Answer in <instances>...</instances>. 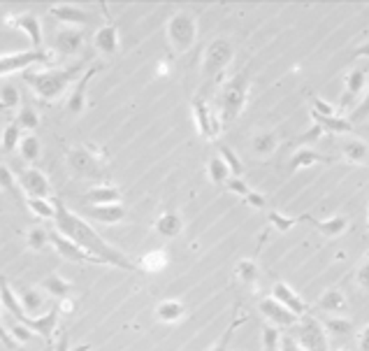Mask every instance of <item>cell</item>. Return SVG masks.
Returning <instances> with one entry per match:
<instances>
[{
    "label": "cell",
    "instance_id": "1",
    "mask_svg": "<svg viewBox=\"0 0 369 351\" xmlns=\"http://www.w3.org/2000/svg\"><path fill=\"white\" fill-rule=\"evenodd\" d=\"M54 223H56V233L68 237L70 242H75L82 251L105 261L109 268L138 270L133 261H128L126 254L119 251L116 246H111L105 237L98 235V230H95L91 223L84 221L77 212H72L70 207L63 205L61 201H54Z\"/></svg>",
    "mask_w": 369,
    "mask_h": 351
},
{
    "label": "cell",
    "instance_id": "2",
    "mask_svg": "<svg viewBox=\"0 0 369 351\" xmlns=\"http://www.w3.org/2000/svg\"><path fill=\"white\" fill-rule=\"evenodd\" d=\"M84 75L82 66H70L63 70H26L21 73L23 82H26L33 93L42 102H56L68 93L70 84L77 82Z\"/></svg>",
    "mask_w": 369,
    "mask_h": 351
},
{
    "label": "cell",
    "instance_id": "3",
    "mask_svg": "<svg viewBox=\"0 0 369 351\" xmlns=\"http://www.w3.org/2000/svg\"><path fill=\"white\" fill-rule=\"evenodd\" d=\"M248 89H251V75L248 70H239L237 75H232L226 84L221 86V98H219V121L223 124H232L235 119H239V114L246 107L248 100Z\"/></svg>",
    "mask_w": 369,
    "mask_h": 351
},
{
    "label": "cell",
    "instance_id": "4",
    "mask_svg": "<svg viewBox=\"0 0 369 351\" xmlns=\"http://www.w3.org/2000/svg\"><path fill=\"white\" fill-rule=\"evenodd\" d=\"M66 161L75 177L95 182L102 174V165L107 163V151L95 145L72 147V149H68Z\"/></svg>",
    "mask_w": 369,
    "mask_h": 351
},
{
    "label": "cell",
    "instance_id": "5",
    "mask_svg": "<svg viewBox=\"0 0 369 351\" xmlns=\"http://www.w3.org/2000/svg\"><path fill=\"white\" fill-rule=\"evenodd\" d=\"M198 40V19L193 12L179 10L167 21V44L174 54H186Z\"/></svg>",
    "mask_w": 369,
    "mask_h": 351
},
{
    "label": "cell",
    "instance_id": "6",
    "mask_svg": "<svg viewBox=\"0 0 369 351\" xmlns=\"http://www.w3.org/2000/svg\"><path fill=\"white\" fill-rule=\"evenodd\" d=\"M54 54L49 49H28V52H14L0 56V77L14 75V73H26L37 63H52Z\"/></svg>",
    "mask_w": 369,
    "mask_h": 351
},
{
    "label": "cell",
    "instance_id": "7",
    "mask_svg": "<svg viewBox=\"0 0 369 351\" xmlns=\"http://www.w3.org/2000/svg\"><path fill=\"white\" fill-rule=\"evenodd\" d=\"M230 63H232V44L226 37H216L205 49L202 73H205V77H216V75H221Z\"/></svg>",
    "mask_w": 369,
    "mask_h": 351
},
{
    "label": "cell",
    "instance_id": "8",
    "mask_svg": "<svg viewBox=\"0 0 369 351\" xmlns=\"http://www.w3.org/2000/svg\"><path fill=\"white\" fill-rule=\"evenodd\" d=\"M190 109H193V119H195V129L200 133V138L212 142L221 135V121L216 119L214 109L210 107L202 95H195L193 102H190Z\"/></svg>",
    "mask_w": 369,
    "mask_h": 351
},
{
    "label": "cell",
    "instance_id": "9",
    "mask_svg": "<svg viewBox=\"0 0 369 351\" xmlns=\"http://www.w3.org/2000/svg\"><path fill=\"white\" fill-rule=\"evenodd\" d=\"M304 351H330L327 349V335L320 328V321L314 316H302L298 321V335H293Z\"/></svg>",
    "mask_w": 369,
    "mask_h": 351
},
{
    "label": "cell",
    "instance_id": "10",
    "mask_svg": "<svg viewBox=\"0 0 369 351\" xmlns=\"http://www.w3.org/2000/svg\"><path fill=\"white\" fill-rule=\"evenodd\" d=\"M367 89V70L365 68H356L351 70L344 79V93L339 100V107H337V117H344V112H349L358 105L360 95Z\"/></svg>",
    "mask_w": 369,
    "mask_h": 351
},
{
    "label": "cell",
    "instance_id": "11",
    "mask_svg": "<svg viewBox=\"0 0 369 351\" xmlns=\"http://www.w3.org/2000/svg\"><path fill=\"white\" fill-rule=\"evenodd\" d=\"M5 23L10 28H17L21 30L23 35H28L30 44H33V49H42V19H40V14L35 12H21V14H7Z\"/></svg>",
    "mask_w": 369,
    "mask_h": 351
},
{
    "label": "cell",
    "instance_id": "12",
    "mask_svg": "<svg viewBox=\"0 0 369 351\" xmlns=\"http://www.w3.org/2000/svg\"><path fill=\"white\" fill-rule=\"evenodd\" d=\"M19 189L26 194L28 198H42V201H52V184L49 177L37 170V167H26L19 174Z\"/></svg>",
    "mask_w": 369,
    "mask_h": 351
},
{
    "label": "cell",
    "instance_id": "13",
    "mask_svg": "<svg viewBox=\"0 0 369 351\" xmlns=\"http://www.w3.org/2000/svg\"><path fill=\"white\" fill-rule=\"evenodd\" d=\"M49 244L54 246V251L59 254L61 258H66L70 263H93V266H107L105 261H100V258L91 256V254L82 251L75 242H70L68 237L59 235L56 230H49Z\"/></svg>",
    "mask_w": 369,
    "mask_h": 351
},
{
    "label": "cell",
    "instance_id": "14",
    "mask_svg": "<svg viewBox=\"0 0 369 351\" xmlns=\"http://www.w3.org/2000/svg\"><path fill=\"white\" fill-rule=\"evenodd\" d=\"M258 309H260V314L270 321V326H274V328H295L300 321L298 316H295L293 312H288L282 302H277L274 298H262L258 302Z\"/></svg>",
    "mask_w": 369,
    "mask_h": 351
},
{
    "label": "cell",
    "instance_id": "15",
    "mask_svg": "<svg viewBox=\"0 0 369 351\" xmlns=\"http://www.w3.org/2000/svg\"><path fill=\"white\" fill-rule=\"evenodd\" d=\"M272 298H274L277 302H282L288 312H293L298 319L309 314L307 300H304L300 293L295 291L293 286H288L286 282H274V286H272Z\"/></svg>",
    "mask_w": 369,
    "mask_h": 351
},
{
    "label": "cell",
    "instance_id": "16",
    "mask_svg": "<svg viewBox=\"0 0 369 351\" xmlns=\"http://www.w3.org/2000/svg\"><path fill=\"white\" fill-rule=\"evenodd\" d=\"M49 14L61 23H66L68 28H77L82 30L84 26L93 21V14L86 12L84 7L79 5H68V3H61V5H52L49 7Z\"/></svg>",
    "mask_w": 369,
    "mask_h": 351
},
{
    "label": "cell",
    "instance_id": "17",
    "mask_svg": "<svg viewBox=\"0 0 369 351\" xmlns=\"http://www.w3.org/2000/svg\"><path fill=\"white\" fill-rule=\"evenodd\" d=\"M59 307H52L49 312L40 314V316H23L21 319V326L23 328H28L33 335H40V338L44 340H52L54 333H56V326H59Z\"/></svg>",
    "mask_w": 369,
    "mask_h": 351
},
{
    "label": "cell",
    "instance_id": "18",
    "mask_svg": "<svg viewBox=\"0 0 369 351\" xmlns=\"http://www.w3.org/2000/svg\"><path fill=\"white\" fill-rule=\"evenodd\" d=\"M123 194L114 184H95L82 196L84 207H98V205H121Z\"/></svg>",
    "mask_w": 369,
    "mask_h": 351
},
{
    "label": "cell",
    "instance_id": "19",
    "mask_svg": "<svg viewBox=\"0 0 369 351\" xmlns=\"http://www.w3.org/2000/svg\"><path fill=\"white\" fill-rule=\"evenodd\" d=\"M93 44L95 49L105 56H114L119 52V30L116 23L111 21L109 14H105V26H100L93 35Z\"/></svg>",
    "mask_w": 369,
    "mask_h": 351
},
{
    "label": "cell",
    "instance_id": "20",
    "mask_svg": "<svg viewBox=\"0 0 369 351\" xmlns=\"http://www.w3.org/2000/svg\"><path fill=\"white\" fill-rule=\"evenodd\" d=\"M98 73V68L91 66L88 70H84V75L77 79L75 89L70 91L68 95V112L72 117H79L82 112L86 109V93H88V82H91V77Z\"/></svg>",
    "mask_w": 369,
    "mask_h": 351
},
{
    "label": "cell",
    "instance_id": "21",
    "mask_svg": "<svg viewBox=\"0 0 369 351\" xmlns=\"http://www.w3.org/2000/svg\"><path fill=\"white\" fill-rule=\"evenodd\" d=\"M304 219L311 221V226H314L325 240H337V237L346 233L351 226L349 217H344V214H334V217H327V219H314V217H304Z\"/></svg>",
    "mask_w": 369,
    "mask_h": 351
},
{
    "label": "cell",
    "instance_id": "22",
    "mask_svg": "<svg viewBox=\"0 0 369 351\" xmlns=\"http://www.w3.org/2000/svg\"><path fill=\"white\" fill-rule=\"evenodd\" d=\"M84 217L105 223V226H114V223H123L126 219V207L123 205H98V207H84ZM79 214V217H82Z\"/></svg>",
    "mask_w": 369,
    "mask_h": 351
},
{
    "label": "cell",
    "instance_id": "23",
    "mask_svg": "<svg viewBox=\"0 0 369 351\" xmlns=\"http://www.w3.org/2000/svg\"><path fill=\"white\" fill-rule=\"evenodd\" d=\"M17 298H19V305H21L23 314L26 316H40L42 314L47 296L37 289V286H21V289L17 291Z\"/></svg>",
    "mask_w": 369,
    "mask_h": 351
},
{
    "label": "cell",
    "instance_id": "24",
    "mask_svg": "<svg viewBox=\"0 0 369 351\" xmlns=\"http://www.w3.org/2000/svg\"><path fill=\"white\" fill-rule=\"evenodd\" d=\"M154 228H156V233H158L160 237L174 240V237L181 235V230H183V219H181L179 212L167 210V212H163V214H160V217L156 219Z\"/></svg>",
    "mask_w": 369,
    "mask_h": 351
},
{
    "label": "cell",
    "instance_id": "25",
    "mask_svg": "<svg viewBox=\"0 0 369 351\" xmlns=\"http://www.w3.org/2000/svg\"><path fill=\"white\" fill-rule=\"evenodd\" d=\"M311 119L318 129H323V133H332V135H353L356 133V124L346 117H318L311 112Z\"/></svg>",
    "mask_w": 369,
    "mask_h": 351
},
{
    "label": "cell",
    "instance_id": "26",
    "mask_svg": "<svg viewBox=\"0 0 369 351\" xmlns=\"http://www.w3.org/2000/svg\"><path fill=\"white\" fill-rule=\"evenodd\" d=\"M167 266H170V254H167V249L160 246V249H151V251L144 254L135 268L142 270V273H147V275H158V273H163Z\"/></svg>",
    "mask_w": 369,
    "mask_h": 351
},
{
    "label": "cell",
    "instance_id": "27",
    "mask_svg": "<svg viewBox=\"0 0 369 351\" xmlns=\"http://www.w3.org/2000/svg\"><path fill=\"white\" fill-rule=\"evenodd\" d=\"M316 163H332V158L320 154V151H316V149L300 147V149H295V154L291 156V161H288L291 172H298V170H302V167H311Z\"/></svg>",
    "mask_w": 369,
    "mask_h": 351
},
{
    "label": "cell",
    "instance_id": "28",
    "mask_svg": "<svg viewBox=\"0 0 369 351\" xmlns=\"http://www.w3.org/2000/svg\"><path fill=\"white\" fill-rule=\"evenodd\" d=\"M40 291H42L44 296H52L54 300H63V298H72V291H75V286H72V282H68L66 277L49 275V277L42 279V284H40Z\"/></svg>",
    "mask_w": 369,
    "mask_h": 351
},
{
    "label": "cell",
    "instance_id": "29",
    "mask_svg": "<svg viewBox=\"0 0 369 351\" xmlns=\"http://www.w3.org/2000/svg\"><path fill=\"white\" fill-rule=\"evenodd\" d=\"M318 309L325 314H330V316H344L349 309L346 296H344L339 289H327L318 300Z\"/></svg>",
    "mask_w": 369,
    "mask_h": 351
},
{
    "label": "cell",
    "instance_id": "30",
    "mask_svg": "<svg viewBox=\"0 0 369 351\" xmlns=\"http://www.w3.org/2000/svg\"><path fill=\"white\" fill-rule=\"evenodd\" d=\"M84 47V33L77 28H63L56 35V49L66 56H75Z\"/></svg>",
    "mask_w": 369,
    "mask_h": 351
},
{
    "label": "cell",
    "instance_id": "31",
    "mask_svg": "<svg viewBox=\"0 0 369 351\" xmlns=\"http://www.w3.org/2000/svg\"><path fill=\"white\" fill-rule=\"evenodd\" d=\"M183 316H186V307H183L181 300L167 298L156 305V319L160 323H179Z\"/></svg>",
    "mask_w": 369,
    "mask_h": 351
},
{
    "label": "cell",
    "instance_id": "32",
    "mask_svg": "<svg viewBox=\"0 0 369 351\" xmlns=\"http://www.w3.org/2000/svg\"><path fill=\"white\" fill-rule=\"evenodd\" d=\"M341 156H344V161L351 163V165H365L367 158H369L367 142L365 140H358V138L344 140L341 142Z\"/></svg>",
    "mask_w": 369,
    "mask_h": 351
},
{
    "label": "cell",
    "instance_id": "33",
    "mask_svg": "<svg viewBox=\"0 0 369 351\" xmlns=\"http://www.w3.org/2000/svg\"><path fill=\"white\" fill-rule=\"evenodd\" d=\"M0 309H5V312H10L17 321H21L23 316V309L19 305V298H17V291L12 289V284L7 282L5 277H0Z\"/></svg>",
    "mask_w": 369,
    "mask_h": 351
},
{
    "label": "cell",
    "instance_id": "34",
    "mask_svg": "<svg viewBox=\"0 0 369 351\" xmlns=\"http://www.w3.org/2000/svg\"><path fill=\"white\" fill-rule=\"evenodd\" d=\"M279 149V135L274 131L255 133L251 138V151L258 158H270Z\"/></svg>",
    "mask_w": 369,
    "mask_h": 351
},
{
    "label": "cell",
    "instance_id": "35",
    "mask_svg": "<svg viewBox=\"0 0 369 351\" xmlns=\"http://www.w3.org/2000/svg\"><path fill=\"white\" fill-rule=\"evenodd\" d=\"M325 335H332V338H349V335L356 331V323L351 321L349 316H327L323 323H320Z\"/></svg>",
    "mask_w": 369,
    "mask_h": 351
},
{
    "label": "cell",
    "instance_id": "36",
    "mask_svg": "<svg viewBox=\"0 0 369 351\" xmlns=\"http://www.w3.org/2000/svg\"><path fill=\"white\" fill-rule=\"evenodd\" d=\"M235 277H237L242 284H246V286H255V282H258V277H260L258 263H255L253 258H242V261H237V266H235Z\"/></svg>",
    "mask_w": 369,
    "mask_h": 351
},
{
    "label": "cell",
    "instance_id": "37",
    "mask_svg": "<svg viewBox=\"0 0 369 351\" xmlns=\"http://www.w3.org/2000/svg\"><path fill=\"white\" fill-rule=\"evenodd\" d=\"M17 149H19V154H21V158H23L26 163H35L37 158H40V151H42V147H40V140L35 138L33 133L21 135Z\"/></svg>",
    "mask_w": 369,
    "mask_h": 351
},
{
    "label": "cell",
    "instance_id": "38",
    "mask_svg": "<svg viewBox=\"0 0 369 351\" xmlns=\"http://www.w3.org/2000/svg\"><path fill=\"white\" fill-rule=\"evenodd\" d=\"M207 177H210V182L216 186H223L230 179L228 167L223 165V161L219 156H212L210 161H207Z\"/></svg>",
    "mask_w": 369,
    "mask_h": 351
},
{
    "label": "cell",
    "instance_id": "39",
    "mask_svg": "<svg viewBox=\"0 0 369 351\" xmlns=\"http://www.w3.org/2000/svg\"><path fill=\"white\" fill-rule=\"evenodd\" d=\"M21 131L17 124H7L3 129V135H0V151H5V154H12V151H17L19 147V140H21Z\"/></svg>",
    "mask_w": 369,
    "mask_h": 351
},
{
    "label": "cell",
    "instance_id": "40",
    "mask_svg": "<svg viewBox=\"0 0 369 351\" xmlns=\"http://www.w3.org/2000/svg\"><path fill=\"white\" fill-rule=\"evenodd\" d=\"M0 191H5L7 196L17 198L21 203V189H19V182L14 177V172L7 167L5 163H0Z\"/></svg>",
    "mask_w": 369,
    "mask_h": 351
},
{
    "label": "cell",
    "instance_id": "41",
    "mask_svg": "<svg viewBox=\"0 0 369 351\" xmlns=\"http://www.w3.org/2000/svg\"><path fill=\"white\" fill-rule=\"evenodd\" d=\"M21 107V93L14 84L0 86V109H19Z\"/></svg>",
    "mask_w": 369,
    "mask_h": 351
},
{
    "label": "cell",
    "instance_id": "42",
    "mask_svg": "<svg viewBox=\"0 0 369 351\" xmlns=\"http://www.w3.org/2000/svg\"><path fill=\"white\" fill-rule=\"evenodd\" d=\"M246 321V314H239V316H235L232 319V323L226 328V333L221 335L219 340L214 342V347L210 349V351H230V342H232V335H235V331L239 328Z\"/></svg>",
    "mask_w": 369,
    "mask_h": 351
},
{
    "label": "cell",
    "instance_id": "43",
    "mask_svg": "<svg viewBox=\"0 0 369 351\" xmlns=\"http://www.w3.org/2000/svg\"><path fill=\"white\" fill-rule=\"evenodd\" d=\"M216 156H219L223 165L228 167L230 177H242V161H239V156L230 147H219V154Z\"/></svg>",
    "mask_w": 369,
    "mask_h": 351
},
{
    "label": "cell",
    "instance_id": "44",
    "mask_svg": "<svg viewBox=\"0 0 369 351\" xmlns=\"http://www.w3.org/2000/svg\"><path fill=\"white\" fill-rule=\"evenodd\" d=\"M26 207L37 219L54 221V201H42V198H26Z\"/></svg>",
    "mask_w": 369,
    "mask_h": 351
},
{
    "label": "cell",
    "instance_id": "45",
    "mask_svg": "<svg viewBox=\"0 0 369 351\" xmlns=\"http://www.w3.org/2000/svg\"><path fill=\"white\" fill-rule=\"evenodd\" d=\"M26 244H28V249L42 251L44 246L49 244V230H44L42 226H33L26 235Z\"/></svg>",
    "mask_w": 369,
    "mask_h": 351
},
{
    "label": "cell",
    "instance_id": "46",
    "mask_svg": "<svg viewBox=\"0 0 369 351\" xmlns=\"http://www.w3.org/2000/svg\"><path fill=\"white\" fill-rule=\"evenodd\" d=\"M19 126V131H35L40 126V114L33 109V107H19V114H17V121H14Z\"/></svg>",
    "mask_w": 369,
    "mask_h": 351
},
{
    "label": "cell",
    "instance_id": "47",
    "mask_svg": "<svg viewBox=\"0 0 369 351\" xmlns=\"http://www.w3.org/2000/svg\"><path fill=\"white\" fill-rule=\"evenodd\" d=\"M267 221L279 230V233H288V230H293V228H295V223H298L300 219L288 217V214L279 212V210H272V212L267 214Z\"/></svg>",
    "mask_w": 369,
    "mask_h": 351
},
{
    "label": "cell",
    "instance_id": "48",
    "mask_svg": "<svg viewBox=\"0 0 369 351\" xmlns=\"http://www.w3.org/2000/svg\"><path fill=\"white\" fill-rule=\"evenodd\" d=\"M279 340H282V333L274 326H262V349L265 351H277L279 349Z\"/></svg>",
    "mask_w": 369,
    "mask_h": 351
},
{
    "label": "cell",
    "instance_id": "49",
    "mask_svg": "<svg viewBox=\"0 0 369 351\" xmlns=\"http://www.w3.org/2000/svg\"><path fill=\"white\" fill-rule=\"evenodd\" d=\"M323 129H318V126L314 124V126H311V129L307 131V133H302L300 135V138H298V145H302V147H314V145H318V142H320V138H323Z\"/></svg>",
    "mask_w": 369,
    "mask_h": 351
},
{
    "label": "cell",
    "instance_id": "50",
    "mask_svg": "<svg viewBox=\"0 0 369 351\" xmlns=\"http://www.w3.org/2000/svg\"><path fill=\"white\" fill-rule=\"evenodd\" d=\"M223 186H226L228 191H230V194H235V196H239V198H246L248 194H251V186H248L246 184V182L242 179V177H230L228 182H226V184H223Z\"/></svg>",
    "mask_w": 369,
    "mask_h": 351
},
{
    "label": "cell",
    "instance_id": "51",
    "mask_svg": "<svg viewBox=\"0 0 369 351\" xmlns=\"http://www.w3.org/2000/svg\"><path fill=\"white\" fill-rule=\"evenodd\" d=\"M7 333H10V338L14 340V345H17V347L19 345H28V342L33 340V333H30L28 328H23L21 323H14Z\"/></svg>",
    "mask_w": 369,
    "mask_h": 351
},
{
    "label": "cell",
    "instance_id": "52",
    "mask_svg": "<svg viewBox=\"0 0 369 351\" xmlns=\"http://www.w3.org/2000/svg\"><path fill=\"white\" fill-rule=\"evenodd\" d=\"M311 107H314L311 112H314V114H318V117H337V107L330 105V102L320 100V98L311 100Z\"/></svg>",
    "mask_w": 369,
    "mask_h": 351
},
{
    "label": "cell",
    "instance_id": "53",
    "mask_svg": "<svg viewBox=\"0 0 369 351\" xmlns=\"http://www.w3.org/2000/svg\"><path fill=\"white\" fill-rule=\"evenodd\" d=\"M242 201L248 205V207H253V210H258V212H262L265 207H267V198H265L262 194H258V191H251L246 198H242Z\"/></svg>",
    "mask_w": 369,
    "mask_h": 351
},
{
    "label": "cell",
    "instance_id": "54",
    "mask_svg": "<svg viewBox=\"0 0 369 351\" xmlns=\"http://www.w3.org/2000/svg\"><path fill=\"white\" fill-rule=\"evenodd\" d=\"M356 284L363 291H367V286H369V263L367 261L360 263V268L356 270Z\"/></svg>",
    "mask_w": 369,
    "mask_h": 351
},
{
    "label": "cell",
    "instance_id": "55",
    "mask_svg": "<svg viewBox=\"0 0 369 351\" xmlns=\"http://www.w3.org/2000/svg\"><path fill=\"white\" fill-rule=\"evenodd\" d=\"M277 351H304L298 340L293 338V335H282V340H279V349Z\"/></svg>",
    "mask_w": 369,
    "mask_h": 351
},
{
    "label": "cell",
    "instance_id": "56",
    "mask_svg": "<svg viewBox=\"0 0 369 351\" xmlns=\"http://www.w3.org/2000/svg\"><path fill=\"white\" fill-rule=\"evenodd\" d=\"M0 345H5V349H10V351H17L19 347L14 345V340L10 338V333H7V328L3 326V319H0Z\"/></svg>",
    "mask_w": 369,
    "mask_h": 351
},
{
    "label": "cell",
    "instance_id": "57",
    "mask_svg": "<svg viewBox=\"0 0 369 351\" xmlns=\"http://www.w3.org/2000/svg\"><path fill=\"white\" fill-rule=\"evenodd\" d=\"M59 312L61 314H72V312H75V300H72V298L59 300Z\"/></svg>",
    "mask_w": 369,
    "mask_h": 351
},
{
    "label": "cell",
    "instance_id": "58",
    "mask_svg": "<svg viewBox=\"0 0 369 351\" xmlns=\"http://www.w3.org/2000/svg\"><path fill=\"white\" fill-rule=\"evenodd\" d=\"M54 351H70V338H68V333H61L59 335V340H56V345H54Z\"/></svg>",
    "mask_w": 369,
    "mask_h": 351
},
{
    "label": "cell",
    "instance_id": "59",
    "mask_svg": "<svg viewBox=\"0 0 369 351\" xmlns=\"http://www.w3.org/2000/svg\"><path fill=\"white\" fill-rule=\"evenodd\" d=\"M360 349L367 351V328L360 331Z\"/></svg>",
    "mask_w": 369,
    "mask_h": 351
},
{
    "label": "cell",
    "instance_id": "60",
    "mask_svg": "<svg viewBox=\"0 0 369 351\" xmlns=\"http://www.w3.org/2000/svg\"><path fill=\"white\" fill-rule=\"evenodd\" d=\"M332 351H349V349H332Z\"/></svg>",
    "mask_w": 369,
    "mask_h": 351
},
{
    "label": "cell",
    "instance_id": "61",
    "mask_svg": "<svg viewBox=\"0 0 369 351\" xmlns=\"http://www.w3.org/2000/svg\"><path fill=\"white\" fill-rule=\"evenodd\" d=\"M77 351H86V347H82V349H77Z\"/></svg>",
    "mask_w": 369,
    "mask_h": 351
}]
</instances>
